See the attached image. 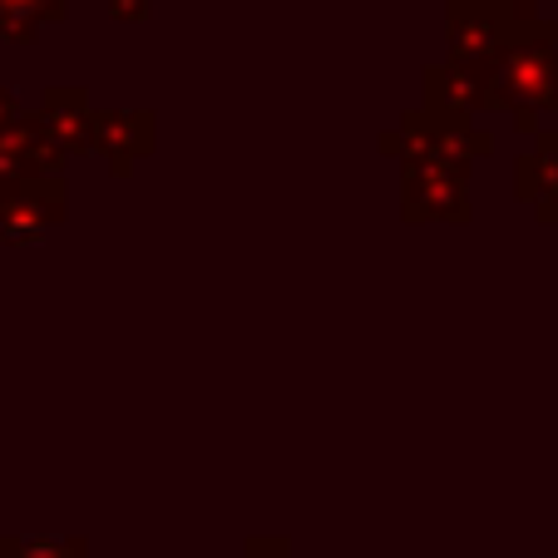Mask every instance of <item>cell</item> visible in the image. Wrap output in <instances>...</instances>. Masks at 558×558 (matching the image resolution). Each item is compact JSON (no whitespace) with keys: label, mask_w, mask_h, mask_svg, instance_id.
<instances>
[{"label":"cell","mask_w":558,"mask_h":558,"mask_svg":"<svg viewBox=\"0 0 558 558\" xmlns=\"http://www.w3.org/2000/svg\"><path fill=\"white\" fill-rule=\"evenodd\" d=\"M485 105L495 109H558V35L538 21L519 25L489 70Z\"/></svg>","instance_id":"1"},{"label":"cell","mask_w":558,"mask_h":558,"mask_svg":"<svg viewBox=\"0 0 558 558\" xmlns=\"http://www.w3.org/2000/svg\"><path fill=\"white\" fill-rule=\"evenodd\" d=\"M64 15V0H0V35L15 45L35 40L45 25Z\"/></svg>","instance_id":"2"},{"label":"cell","mask_w":558,"mask_h":558,"mask_svg":"<svg viewBox=\"0 0 558 558\" xmlns=\"http://www.w3.org/2000/svg\"><path fill=\"white\" fill-rule=\"evenodd\" d=\"M0 558H85V544H74V538H5Z\"/></svg>","instance_id":"3"},{"label":"cell","mask_w":558,"mask_h":558,"mask_svg":"<svg viewBox=\"0 0 558 558\" xmlns=\"http://www.w3.org/2000/svg\"><path fill=\"white\" fill-rule=\"evenodd\" d=\"M109 11H114V21H144L148 0H109Z\"/></svg>","instance_id":"4"},{"label":"cell","mask_w":558,"mask_h":558,"mask_svg":"<svg viewBox=\"0 0 558 558\" xmlns=\"http://www.w3.org/2000/svg\"><path fill=\"white\" fill-rule=\"evenodd\" d=\"M243 558H292L282 544H267V554H263V544H253V554H243Z\"/></svg>","instance_id":"5"}]
</instances>
